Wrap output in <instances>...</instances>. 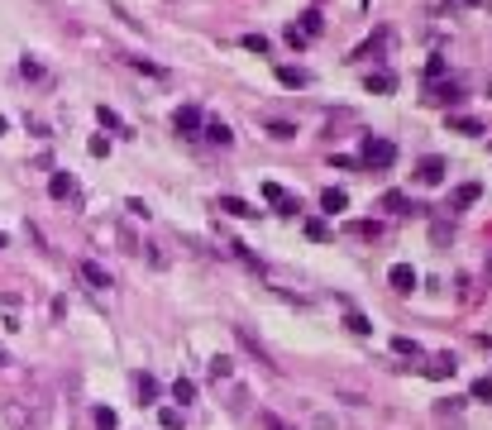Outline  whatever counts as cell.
Segmentation results:
<instances>
[{
  "mask_svg": "<svg viewBox=\"0 0 492 430\" xmlns=\"http://www.w3.org/2000/svg\"><path fill=\"white\" fill-rule=\"evenodd\" d=\"M416 177H421L425 187H440V182H445V158H421Z\"/></svg>",
  "mask_w": 492,
  "mask_h": 430,
  "instance_id": "7a4b0ae2",
  "label": "cell"
},
{
  "mask_svg": "<svg viewBox=\"0 0 492 430\" xmlns=\"http://www.w3.org/2000/svg\"><path fill=\"white\" fill-rule=\"evenodd\" d=\"M134 392H139V402H153V397H158V378L139 373V378H134Z\"/></svg>",
  "mask_w": 492,
  "mask_h": 430,
  "instance_id": "8fae6325",
  "label": "cell"
},
{
  "mask_svg": "<svg viewBox=\"0 0 492 430\" xmlns=\"http://www.w3.org/2000/svg\"><path fill=\"white\" fill-rule=\"evenodd\" d=\"M258 421H263V426H268V430H287V426H282V421H278V416H273V411H263Z\"/></svg>",
  "mask_w": 492,
  "mask_h": 430,
  "instance_id": "1f68e13d",
  "label": "cell"
},
{
  "mask_svg": "<svg viewBox=\"0 0 492 430\" xmlns=\"http://www.w3.org/2000/svg\"><path fill=\"white\" fill-rule=\"evenodd\" d=\"M364 158H368V163H378V168H388V163L396 158V148L388 144V139H373V134H368V139H364Z\"/></svg>",
  "mask_w": 492,
  "mask_h": 430,
  "instance_id": "6da1fadb",
  "label": "cell"
},
{
  "mask_svg": "<svg viewBox=\"0 0 492 430\" xmlns=\"http://www.w3.org/2000/svg\"><path fill=\"white\" fill-rule=\"evenodd\" d=\"M201 129H205V139H210V144H220V148H225V144H234V129H230L225 120H205Z\"/></svg>",
  "mask_w": 492,
  "mask_h": 430,
  "instance_id": "5b68a950",
  "label": "cell"
},
{
  "mask_svg": "<svg viewBox=\"0 0 492 430\" xmlns=\"http://www.w3.org/2000/svg\"><path fill=\"white\" fill-rule=\"evenodd\" d=\"M172 397H177L182 407H187V402H197V383H192V378H177V383H172Z\"/></svg>",
  "mask_w": 492,
  "mask_h": 430,
  "instance_id": "7c38bea8",
  "label": "cell"
},
{
  "mask_svg": "<svg viewBox=\"0 0 492 430\" xmlns=\"http://www.w3.org/2000/svg\"><path fill=\"white\" fill-rule=\"evenodd\" d=\"M0 363H5V354H0Z\"/></svg>",
  "mask_w": 492,
  "mask_h": 430,
  "instance_id": "d590c367",
  "label": "cell"
},
{
  "mask_svg": "<svg viewBox=\"0 0 492 430\" xmlns=\"http://www.w3.org/2000/svg\"><path fill=\"white\" fill-rule=\"evenodd\" d=\"M96 426L100 430H115V426H120V416H115L110 407H96Z\"/></svg>",
  "mask_w": 492,
  "mask_h": 430,
  "instance_id": "603a6c76",
  "label": "cell"
},
{
  "mask_svg": "<svg viewBox=\"0 0 492 430\" xmlns=\"http://www.w3.org/2000/svg\"><path fill=\"white\" fill-rule=\"evenodd\" d=\"M230 373H234V359L230 354H215L210 359V378H230Z\"/></svg>",
  "mask_w": 492,
  "mask_h": 430,
  "instance_id": "9a60e30c",
  "label": "cell"
},
{
  "mask_svg": "<svg viewBox=\"0 0 492 430\" xmlns=\"http://www.w3.org/2000/svg\"><path fill=\"white\" fill-rule=\"evenodd\" d=\"M158 426L163 430H182V411H177V407H163V411H158Z\"/></svg>",
  "mask_w": 492,
  "mask_h": 430,
  "instance_id": "2e32d148",
  "label": "cell"
},
{
  "mask_svg": "<svg viewBox=\"0 0 492 430\" xmlns=\"http://www.w3.org/2000/svg\"><path fill=\"white\" fill-rule=\"evenodd\" d=\"M306 234H311V239H330V225H325V220H306Z\"/></svg>",
  "mask_w": 492,
  "mask_h": 430,
  "instance_id": "cb8c5ba5",
  "label": "cell"
},
{
  "mask_svg": "<svg viewBox=\"0 0 492 430\" xmlns=\"http://www.w3.org/2000/svg\"><path fill=\"white\" fill-rule=\"evenodd\" d=\"M172 124H177V134H197V129L205 124V120H201V110H197V106H177Z\"/></svg>",
  "mask_w": 492,
  "mask_h": 430,
  "instance_id": "3957f363",
  "label": "cell"
},
{
  "mask_svg": "<svg viewBox=\"0 0 492 430\" xmlns=\"http://www.w3.org/2000/svg\"><path fill=\"white\" fill-rule=\"evenodd\" d=\"M349 330H359V335H368L373 325H368V316H359V311H349Z\"/></svg>",
  "mask_w": 492,
  "mask_h": 430,
  "instance_id": "f1b7e54d",
  "label": "cell"
},
{
  "mask_svg": "<svg viewBox=\"0 0 492 430\" xmlns=\"http://www.w3.org/2000/svg\"><path fill=\"white\" fill-rule=\"evenodd\" d=\"M396 82H392V72H373L368 77V91H392Z\"/></svg>",
  "mask_w": 492,
  "mask_h": 430,
  "instance_id": "44dd1931",
  "label": "cell"
},
{
  "mask_svg": "<svg viewBox=\"0 0 492 430\" xmlns=\"http://www.w3.org/2000/svg\"><path fill=\"white\" fill-rule=\"evenodd\" d=\"M388 282H392L396 292H411V287H416V268H411V263H392V268H388Z\"/></svg>",
  "mask_w": 492,
  "mask_h": 430,
  "instance_id": "277c9868",
  "label": "cell"
},
{
  "mask_svg": "<svg viewBox=\"0 0 492 430\" xmlns=\"http://www.w3.org/2000/svg\"><path fill=\"white\" fill-rule=\"evenodd\" d=\"M449 129H459V134H483V124H478V120H469V115L449 120Z\"/></svg>",
  "mask_w": 492,
  "mask_h": 430,
  "instance_id": "ffe728a7",
  "label": "cell"
},
{
  "mask_svg": "<svg viewBox=\"0 0 492 430\" xmlns=\"http://www.w3.org/2000/svg\"><path fill=\"white\" fill-rule=\"evenodd\" d=\"M383 206H388V211H401V206H406V196H401V192H388V196H383Z\"/></svg>",
  "mask_w": 492,
  "mask_h": 430,
  "instance_id": "4dcf8cb0",
  "label": "cell"
},
{
  "mask_svg": "<svg viewBox=\"0 0 492 430\" xmlns=\"http://www.w3.org/2000/svg\"><path fill=\"white\" fill-rule=\"evenodd\" d=\"M263 196H268L273 206H282V211H296V196H287L278 182H263Z\"/></svg>",
  "mask_w": 492,
  "mask_h": 430,
  "instance_id": "52a82bcc",
  "label": "cell"
},
{
  "mask_svg": "<svg viewBox=\"0 0 492 430\" xmlns=\"http://www.w3.org/2000/svg\"><path fill=\"white\" fill-rule=\"evenodd\" d=\"M239 43H244V48H249V53H268V48H273V43H268V38H263V34H244V38H239Z\"/></svg>",
  "mask_w": 492,
  "mask_h": 430,
  "instance_id": "ac0fdd59",
  "label": "cell"
},
{
  "mask_svg": "<svg viewBox=\"0 0 492 430\" xmlns=\"http://www.w3.org/2000/svg\"><path fill=\"white\" fill-rule=\"evenodd\" d=\"M215 211H230V215H239V220H254V206H249V201H239V196H220V201H215Z\"/></svg>",
  "mask_w": 492,
  "mask_h": 430,
  "instance_id": "8992f818",
  "label": "cell"
},
{
  "mask_svg": "<svg viewBox=\"0 0 492 430\" xmlns=\"http://www.w3.org/2000/svg\"><path fill=\"white\" fill-rule=\"evenodd\" d=\"M48 196H53V201L72 196V177H67V172H53V182H48Z\"/></svg>",
  "mask_w": 492,
  "mask_h": 430,
  "instance_id": "9c48e42d",
  "label": "cell"
},
{
  "mask_svg": "<svg viewBox=\"0 0 492 430\" xmlns=\"http://www.w3.org/2000/svg\"><path fill=\"white\" fill-rule=\"evenodd\" d=\"M483 282H492V258H488V268H483Z\"/></svg>",
  "mask_w": 492,
  "mask_h": 430,
  "instance_id": "d6a6232c",
  "label": "cell"
},
{
  "mask_svg": "<svg viewBox=\"0 0 492 430\" xmlns=\"http://www.w3.org/2000/svg\"><path fill=\"white\" fill-rule=\"evenodd\" d=\"M129 67H139V72H148V77H168V67H158V63H148V58H129Z\"/></svg>",
  "mask_w": 492,
  "mask_h": 430,
  "instance_id": "d6986e66",
  "label": "cell"
},
{
  "mask_svg": "<svg viewBox=\"0 0 492 430\" xmlns=\"http://www.w3.org/2000/svg\"><path fill=\"white\" fill-rule=\"evenodd\" d=\"M278 82H282V87H306L311 77H306L301 67H278Z\"/></svg>",
  "mask_w": 492,
  "mask_h": 430,
  "instance_id": "5bb4252c",
  "label": "cell"
},
{
  "mask_svg": "<svg viewBox=\"0 0 492 430\" xmlns=\"http://www.w3.org/2000/svg\"><path fill=\"white\" fill-rule=\"evenodd\" d=\"M392 349H396V354H421V344H416V339H406V335H396Z\"/></svg>",
  "mask_w": 492,
  "mask_h": 430,
  "instance_id": "484cf974",
  "label": "cell"
},
{
  "mask_svg": "<svg viewBox=\"0 0 492 430\" xmlns=\"http://www.w3.org/2000/svg\"><path fill=\"white\" fill-rule=\"evenodd\" d=\"M0 249H5V234H0Z\"/></svg>",
  "mask_w": 492,
  "mask_h": 430,
  "instance_id": "836d02e7",
  "label": "cell"
},
{
  "mask_svg": "<svg viewBox=\"0 0 492 430\" xmlns=\"http://www.w3.org/2000/svg\"><path fill=\"white\" fill-rule=\"evenodd\" d=\"M19 72H24L29 82H48V72H43V67H38L34 58H19Z\"/></svg>",
  "mask_w": 492,
  "mask_h": 430,
  "instance_id": "e0dca14e",
  "label": "cell"
},
{
  "mask_svg": "<svg viewBox=\"0 0 492 430\" xmlns=\"http://www.w3.org/2000/svg\"><path fill=\"white\" fill-rule=\"evenodd\" d=\"M268 134H273V139H296V124H287V120H273V124H268Z\"/></svg>",
  "mask_w": 492,
  "mask_h": 430,
  "instance_id": "7402d4cb",
  "label": "cell"
},
{
  "mask_svg": "<svg viewBox=\"0 0 492 430\" xmlns=\"http://www.w3.org/2000/svg\"><path fill=\"white\" fill-rule=\"evenodd\" d=\"M469 201H478V182H469V187H459V206H469Z\"/></svg>",
  "mask_w": 492,
  "mask_h": 430,
  "instance_id": "f546056e",
  "label": "cell"
},
{
  "mask_svg": "<svg viewBox=\"0 0 492 430\" xmlns=\"http://www.w3.org/2000/svg\"><path fill=\"white\" fill-rule=\"evenodd\" d=\"M464 5H478V0H464Z\"/></svg>",
  "mask_w": 492,
  "mask_h": 430,
  "instance_id": "e575fe53",
  "label": "cell"
},
{
  "mask_svg": "<svg viewBox=\"0 0 492 430\" xmlns=\"http://www.w3.org/2000/svg\"><path fill=\"white\" fill-rule=\"evenodd\" d=\"M473 397H478V402H492V378H478V383H473Z\"/></svg>",
  "mask_w": 492,
  "mask_h": 430,
  "instance_id": "4316f807",
  "label": "cell"
},
{
  "mask_svg": "<svg viewBox=\"0 0 492 430\" xmlns=\"http://www.w3.org/2000/svg\"><path fill=\"white\" fill-rule=\"evenodd\" d=\"M301 29H306V34H320V14L306 10V14H301Z\"/></svg>",
  "mask_w": 492,
  "mask_h": 430,
  "instance_id": "83f0119b",
  "label": "cell"
},
{
  "mask_svg": "<svg viewBox=\"0 0 492 430\" xmlns=\"http://www.w3.org/2000/svg\"><path fill=\"white\" fill-rule=\"evenodd\" d=\"M430 378H454V354H440V359H430V368H425Z\"/></svg>",
  "mask_w": 492,
  "mask_h": 430,
  "instance_id": "30bf717a",
  "label": "cell"
},
{
  "mask_svg": "<svg viewBox=\"0 0 492 430\" xmlns=\"http://www.w3.org/2000/svg\"><path fill=\"white\" fill-rule=\"evenodd\" d=\"M82 278H87V282H91V287H100V292H105V287H110V273H105V268H100V263H91V258H87V263H82Z\"/></svg>",
  "mask_w": 492,
  "mask_h": 430,
  "instance_id": "ba28073f",
  "label": "cell"
},
{
  "mask_svg": "<svg viewBox=\"0 0 492 430\" xmlns=\"http://www.w3.org/2000/svg\"><path fill=\"white\" fill-rule=\"evenodd\" d=\"M320 206H325V211L335 215V211H344V206H349V196H344V192H339V187H330V192H325V196H320Z\"/></svg>",
  "mask_w": 492,
  "mask_h": 430,
  "instance_id": "4fadbf2b",
  "label": "cell"
},
{
  "mask_svg": "<svg viewBox=\"0 0 492 430\" xmlns=\"http://www.w3.org/2000/svg\"><path fill=\"white\" fill-rule=\"evenodd\" d=\"M96 115H100V124H110V129H120V134H129V129H124V124H120V115H115V110H105V106H100Z\"/></svg>",
  "mask_w": 492,
  "mask_h": 430,
  "instance_id": "d4e9b609",
  "label": "cell"
}]
</instances>
